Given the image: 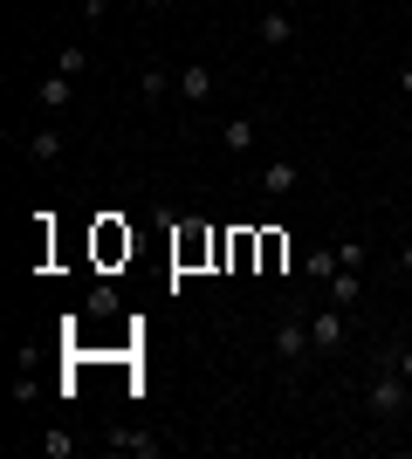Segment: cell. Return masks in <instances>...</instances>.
Masks as SVG:
<instances>
[{"label": "cell", "instance_id": "cell-1", "mask_svg": "<svg viewBox=\"0 0 412 459\" xmlns=\"http://www.w3.org/2000/svg\"><path fill=\"white\" fill-rule=\"evenodd\" d=\"M316 350V336H310V316H282V329H275V357H282V364H302V357H310Z\"/></svg>", "mask_w": 412, "mask_h": 459}, {"label": "cell", "instance_id": "cell-2", "mask_svg": "<svg viewBox=\"0 0 412 459\" xmlns=\"http://www.w3.org/2000/svg\"><path fill=\"white\" fill-rule=\"evenodd\" d=\"M406 398H412V384L399 377V370H385V377H378L372 391H364V404H372V419H399V411H406Z\"/></svg>", "mask_w": 412, "mask_h": 459}, {"label": "cell", "instance_id": "cell-3", "mask_svg": "<svg viewBox=\"0 0 412 459\" xmlns=\"http://www.w3.org/2000/svg\"><path fill=\"white\" fill-rule=\"evenodd\" d=\"M214 90H220V76H214V62H186V69H179V96H186V103H214Z\"/></svg>", "mask_w": 412, "mask_h": 459}, {"label": "cell", "instance_id": "cell-4", "mask_svg": "<svg viewBox=\"0 0 412 459\" xmlns=\"http://www.w3.org/2000/svg\"><path fill=\"white\" fill-rule=\"evenodd\" d=\"M220 144H227L234 158H248L261 144V124H255V117H227V124H220Z\"/></svg>", "mask_w": 412, "mask_h": 459}, {"label": "cell", "instance_id": "cell-5", "mask_svg": "<svg viewBox=\"0 0 412 459\" xmlns=\"http://www.w3.org/2000/svg\"><path fill=\"white\" fill-rule=\"evenodd\" d=\"M103 446H110L118 459H124V453H131V459H158V453H165V439H152V432H124V425H118Z\"/></svg>", "mask_w": 412, "mask_h": 459}, {"label": "cell", "instance_id": "cell-6", "mask_svg": "<svg viewBox=\"0 0 412 459\" xmlns=\"http://www.w3.org/2000/svg\"><path fill=\"white\" fill-rule=\"evenodd\" d=\"M62 152H69V137H62L56 124H41V131L28 137V165H41V172H48V165H56Z\"/></svg>", "mask_w": 412, "mask_h": 459}, {"label": "cell", "instance_id": "cell-7", "mask_svg": "<svg viewBox=\"0 0 412 459\" xmlns=\"http://www.w3.org/2000/svg\"><path fill=\"white\" fill-rule=\"evenodd\" d=\"M310 336H316V350H337V343H344V308L323 302V308L310 316Z\"/></svg>", "mask_w": 412, "mask_h": 459}, {"label": "cell", "instance_id": "cell-8", "mask_svg": "<svg viewBox=\"0 0 412 459\" xmlns=\"http://www.w3.org/2000/svg\"><path fill=\"white\" fill-rule=\"evenodd\" d=\"M255 35H261V48H289V41H295V14H282V7H268V14L255 21Z\"/></svg>", "mask_w": 412, "mask_h": 459}, {"label": "cell", "instance_id": "cell-9", "mask_svg": "<svg viewBox=\"0 0 412 459\" xmlns=\"http://www.w3.org/2000/svg\"><path fill=\"white\" fill-rule=\"evenodd\" d=\"M295 186H302V165H268V172H261V192H268V199H289Z\"/></svg>", "mask_w": 412, "mask_h": 459}, {"label": "cell", "instance_id": "cell-10", "mask_svg": "<svg viewBox=\"0 0 412 459\" xmlns=\"http://www.w3.org/2000/svg\"><path fill=\"white\" fill-rule=\"evenodd\" d=\"M323 288H330V302H337V308H351L357 295H364V274H357V268H337Z\"/></svg>", "mask_w": 412, "mask_h": 459}, {"label": "cell", "instance_id": "cell-11", "mask_svg": "<svg viewBox=\"0 0 412 459\" xmlns=\"http://www.w3.org/2000/svg\"><path fill=\"white\" fill-rule=\"evenodd\" d=\"M165 90H172V69H165V62H152V69L137 76V96H145V103H165Z\"/></svg>", "mask_w": 412, "mask_h": 459}, {"label": "cell", "instance_id": "cell-12", "mask_svg": "<svg viewBox=\"0 0 412 459\" xmlns=\"http://www.w3.org/2000/svg\"><path fill=\"white\" fill-rule=\"evenodd\" d=\"M69 82H76V76H62V69H56V76L35 90V103H41V110H69Z\"/></svg>", "mask_w": 412, "mask_h": 459}, {"label": "cell", "instance_id": "cell-13", "mask_svg": "<svg viewBox=\"0 0 412 459\" xmlns=\"http://www.w3.org/2000/svg\"><path fill=\"white\" fill-rule=\"evenodd\" d=\"M83 308H90V316H118V308H124V295H118V288H110V281H97V288H90V302H83Z\"/></svg>", "mask_w": 412, "mask_h": 459}, {"label": "cell", "instance_id": "cell-14", "mask_svg": "<svg viewBox=\"0 0 412 459\" xmlns=\"http://www.w3.org/2000/svg\"><path fill=\"white\" fill-rule=\"evenodd\" d=\"M302 268H310L316 281H330V274L344 268V261H337V247H310V261H302Z\"/></svg>", "mask_w": 412, "mask_h": 459}, {"label": "cell", "instance_id": "cell-15", "mask_svg": "<svg viewBox=\"0 0 412 459\" xmlns=\"http://www.w3.org/2000/svg\"><path fill=\"white\" fill-rule=\"evenodd\" d=\"M97 247H103V261H118V254H131V233L103 227V233H97Z\"/></svg>", "mask_w": 412, "mask_h": 459}, {"label": "cell", "instance_id": "cell-16", "mask_svg": "<svg viewBox=\"0 0 412 459\" xmlns=\"http://www.w3.org/2000/svg\"><path fill=\"white\" fill-rule=\"evenodd\" d=\"M69 453H76L69 432H41V459H69Z\"/></svg>", "mask_w": 412, "mask_h": 459}, {"label": "cell", "instance_id": "cell-17", "mask_svg": "<svg viewBox=\"0 0 412 459\" xmlns=\"http://www.w3.org/2000/svg\"><path fill=\"white\" fill-rule=\"evenodd\" d=\"M56 69H62V76H83V69H90V56H83L76 41H69V48H62V56H56Z\"/></svg>", "mask_w": 412, "mask_h": 459}, {"label": "cell", "instance_id": "cell-18", "mask_svg": "<svg viewBox=\"0 0 412 459\" xmlns=\"http://www.w3.org/2000/svg\"><path fill=\"white\" fill-rule=\"evenodd\" d=\"M364 254H372V247H364V240H357V233H351V240L337 247V261H344V268H364Z\"/></svg>", "mask_w": 412, "mask_h": 459}, {"label": "cell", "instance_id": "cell-19", "mask_svg": "<svg viewBox=\"0 0 412 459\" xmlns=\"http://www.w3.org/2000/svg\"><path fill=\"white\" fill-rule=\"evenodd\" d=\"M110 14V0H83V21H103Z\"/></svg>", "mask_w": 412, "mask_h": 459}, {"label": "cell", "instance_id": "cell-20", "mask_svg": "<svg viewBox=\"0 0 412 459\" xmlns=\"http://www.w3.org/2000/svg\"><path fill=\"white\" fill-rule=\"evenodd\" d=\"M392 370H399V377L412 384V350H399V357H392Z\"/></svg>", "mask_w": 412, "mask_h": 459}, {"label": "cell", "instance_id": "cell-21", "mask_svg": "<svg viewBox=\"0 0 412 459\" xmlns=\"http://www.w3.org/2000/svg\"><path fill=\"white\" fill-rule=\"evenodd\" d=\"M399 274H406V281H412V240H406V247H399Z\"/></svg>", "mask_w": 412, "mask_h": 459}, {"label": "cell", "instance_id": "cell-22", "mask_svg": "<svg viewBox=\"0 0 412 459\" xmlns=\"http://www.w3.org/2000/svg\"><path fill=\"white\" fill-rule=\"evenodd\" d=\"M399 96H412V62H406V69H399Z\"/></svg>", "mask_w": 412, "mask_h": 459}, {"label": "cell", "instance_id": "cell-23", "mask_svg": "<svg viewBox=\"0 0 412 459\" xmlns=\"http://www.w3.org/2000/svg\"><path fill=\"white\" fill-rule=\"evenodd\" d=\"M124 7H145V0H124Z\"/></svg>", "mask_w": 412, "mask_h": 459}, {"label": "cell", "instance_id": "cell-24", "mask_svg": "<svg viewBox=\"0 0 412 459\" xmlns=\"http://www.w3.org/2000/svg\"><path fill=\"white\" fill-rule=\"evenodd\" d=\"M406 35H412V21H406Z\"/></svg>", "mask_w": 412, "mask_h": 459}]
</instances>
